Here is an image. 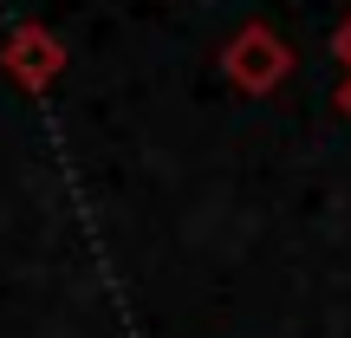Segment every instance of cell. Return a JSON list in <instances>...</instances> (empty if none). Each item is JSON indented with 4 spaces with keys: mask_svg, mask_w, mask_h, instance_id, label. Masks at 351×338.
Returning <instances> with one entry per match:
<instances>
[{
    "mask_svg": "<svg viewBox=\"0 0 351 338\" xmlns=\"http://www.w3.org/2000/svg\"><path fill=\"white\" fill-rule=\"evenodd\" d=\"M0 72L20 91H46L52 78L65 72V39L52 33L46 20H20L7 39H0Z\"/></svg>",
    "mask_w": 351,
    "mask_h": 338,
    "instance_id": "obj_2",
    "label": "cell"
},
{
    "mask_svg": "<svg viewBox=\"0 0 351 338\" xmlns=\"http://www.w3.org/2000/svg\"><path fill=\"white\" fill-rule=\"evenodd\" d=\"M221 78H228L234 91H247V98H267L274 85H287V78H293V46H287L267 20H247V26L221 46Z\"/></svg>",
    "mask_w": 351,
    "mask_h": 338,
    "instance_id": "obj_1",
    "label": "cell"
},
{
    "mask_svg": "<svg viewBox=\"0 0 351 338\" xmlns=\"http://www.w3.org/2000/svg\"><path fill=\"white\" fill-rule=\"evenodd\" d=\"M339 111L351 117V78H345V85H339Z\"/></svg>",
    "mask_w": 351,
    "mask_h": 338,
    "instance_id": "obj_4",
    "label": "cell"
},
{
    "mask_svg": "<svg viewBox=\"0 0 351 338\" xmlns=\"http://www.w3.org/2000/svg\"><path fill=\"white\" fill-rule=\"evenodd\" d=\"M332 52H339V65H345V78H351V13L339 20V33H332Z\"/></svg>",
    "mask_w": 351,
    "mask_h": 338,
    "instance_id": "obj_3",
    "label": "cell"
}]
</instances>
